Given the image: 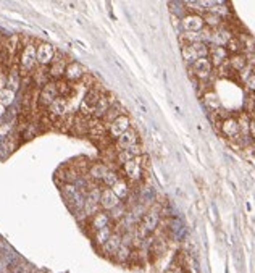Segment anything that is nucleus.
<instances>
[{"label":"nucleus","mask_w":255,"mask_h":273,"mask_svg":"<svg viewBox=\"0 0 255 273\" xmlns=\"http://www.w3.org/2000/svg\"><path fill=\"white\" fill-rule=\"evenodd\" d=\"M36 50H38V46L33 44V42H28V44L23 46L20 52V71L21 75H31L33 71L39 67L38 65V54H36Z\"/></svg>","instance_id":"f257e3e1"},{"label":"nucleus","mask_w":255,"mask_h":273,"mask_svg":"<svg viewBox=\"0 0 255 273\" xmlns=\"http://www.w3.org/2000/svg\"><path fill=\"white\" fill-rule=\"evenodd\" d=\"M105 91H102L99 86H91L89 89L86 91V94L81 100V105H79V113L84 115V117H92L94 115V110H96V107L99 104V100L102 97Z\"/></svg>","instance_id":"f03ea898"},{"label":"nucleus","mask_w":255,"mask_h":273,"mask_svg":"<svg viewBox=\"0 0 255 273\" xmlns=\"http://www.w3.org/2000/svg\"><path fill=\"white\" fill-rule=\"evenodd\" d=\"M160 218H162V212H160L158 207L145 212L139 221V228H137L139 234L147 236V234H152L154 231H157V228L160 225Z\"/></svg>","instance_id":"7ed1b4c3"},{"label":"nucleus","mask_w":255,"mask_h":273,"mask_svg":"<svg viewBox=\"0 0 255 273\" xmlns=\"http://www.w3.org/2000/svg\"><path fill=\"white\" fill-rule=\"evenodd\" d=\"M208 50H210V46L205 44V42H194V44L181 46V55H183L186 63L192 65L197 59L208 57Z\"/></svg>","instance_id":"20e7f679"},{"label":"nucleus","mask_w":255,"mask_h":273,"mask_svg":"<svg viewBox=\"0 0 255 273\" xmlns=\"http://www.w3.org/2000/svg\"><path fill=\"white\" fill-rule=\"evenodd\" d=\"M68 113H70V102H68V99H65L62 96H58L47 109V117L55 125L58 121H62L63 118H67Z\"/></svg>","instance_id":"39448f33"},{"label":"nucleus","mask_w":255,"mask_h":273,"mask_svg":"<svg viewBox=\"0 0 255 273\" xmlns=\"http://www.w3.org/2000/svg\"><path fill=\"white\" fill-rule=\"evenodd\" d=\"M58 97V88H57V81H49L47 84H44L39 89V94L36 102H38L39 109L47 110L49 105L54 102V100Z\"/></svg>","instance_id":"423d86ee"},{"label":"nucleus","mask_w":255,"mask_h":273,"mask_svg":"<svg viewBox=\"0 0 255 273\" xmlns=\"http://www.w3.org/2000/svg\"><path fill=\"white\" fill-rule=\"evenodd\" d=\"M191 76H194L195 80L199 81H205L210 78L213 71V65L210 62L208 57H202V59H197L192 65H191Z\"/></svg>","instance_id":"0eeeda50"},{"label":"nucleus","mask_w":255,"mask_h":273,"mask_svg":"<svg viewBox=\"0 0 255 273\" xmlns=\"http://www.w3.org/2000/svg\"><path fill=\"white\" fill-rule=\"evenodd\" d=\"M121 171L125 178L131 183H139L142 179V163H141V157H136V159L126 162L125 165L121 167Z\"/></svg>","instance_id":"6e6552de"},{"label":"nucleus","mask_w":255,"mask_h":273,"mask_svg":"<svg viewBox=\"0 0 255 273\" xmlns=\"http://www.w3.org/2000/svg\"><path fill=\"white\" fill-rule=\"evenodd\" d=\"M131 128V118L128 117V115H121V117H118L116 120H113L110 125L107 126V131H108V138L110 139H118L120 136L123 133H126L128 129Z\"/></svg>","instance_id":"1a4fd4ad"},{"label":"nucleus","mask_w":255,"mask_h":273,"mask_svg":"<svg viewBox=\"0 0 255 273\" xmlns=\"http://www.w3.org/2000/svg\"><path fill=\"white\" fill-rule=\"evenodd\" d=\"M181 26H183L184 33H199L205 28V21L200 13H187L181 20Z\"/></svg>","instance_id":"9d476101"},{"label":"nucleus","mask_w":255,"mask_h":273,"mask_svg":"<svg viewBox=\"0 0 255 273\" xmlns=\"http://www.w3.org/2000/svg\"><path fill=\"white\" fill-rule=\"evenodd\" d=\"M137 142H141L139 141V134H137L136 129L131 126L126 133H123L118 139H115V150H125V149H129V147H133L136 146Z\"/></svg>","instance_id":"9b49d317"},{"label":"nucleus","mask_w":255,"mask_h":273,"mask_svg":"<svg viewBox=\"0 0 255 273\" xmlns=\"http://www.w3.org/2000/svg\"><path fill=\"white\" fill-rule=\"evenodd\" d=\"M100 209L105 212H112L113 209H116L121 204V199L116 196L112 188H105L100 192Z\"/></svg>","instance_id":"f8f14e48"},{"label":"nucleus","mask_w":255,"mask_h":273,"mask_svg":"<svg viewBox=\"0 0 255 273\" xmlns=\"http://www.w3.org/2000/svg\"><path fill=\"white\" fill-rule=\"evenodd\" d=\"M220 131L223 136H226L228 139L231 141H236L239 138V123H237V117H229L223 118L221 123H220Z\"/></svg>","instance_id":"ddd939ff"},{"label":"nucleus","mask_w":255,"mask_h":273,"mask_svg":"<svg viewBox=\"0 0 255 273\" xmlns=\"http://www.w3.org/2000/svg\"><path fill=\"white\" fill-rule=\"evenodd\" d=\"M86 68L83 67L81 63L78 62H70L67 65V70H65V75H63V80H67L70 83H79L81 80H84L86 78Z\"/></svg>","instance_id":"4468645a"},{"label":"nucleus","mask_w":255,"mask_h":273,"mask_svg":"<svg viewBox=\"0 0 255 273\" xmlns=\"http://www.w3.org/2000/svg\"><path fill=\"white\" fill-rule=\"evenodd\" d=\"M208 59L212 62L213 68H220L229 59V52L224 46H210L208 50Z\"/></svg>","instance_id":"2eb2a0df"},{"label":"nucleus","mask_w":255,"mask_h":273,"mask_svg":"<svg viewBox=\"0 0 255 273\" xmlns=\"http://www.w3.org/2000/svg\"><path fill=\"white\" fill-rule=\"evenodd\" d=\"M36 54H38V65H41V67H49L57 55L55 49L47 42H39Z\"/></svg>","instance_id":"dca6fc26"},{"label":"nucleus","mask_w":255,"mask_h":273,"mask_svg":"<svg viewBox=\"0 0 255 273\" xmlns=\"http://www.w3.org/2000/svg\"><path fill=\"white\" fill-rule=\"evenodd\" d=\"M68 63H70V62H67V59H65L63 55L57 54V55H55V59L52 60V63L49 65V75H50V78H52L54 81L62 80Z\"/></svg>","instance_id":"f3484780"},{"label":"nucleus","mask_w":255,"mask_h":273,"mask_svg":"<svg viewBox=\"0 0 255 273\" xmlns=\"http://www.w3.org/2000/svg\"><path fill=\"white\" fill-rule=\"evenodd\" d=\"M232 36H234V33L229 30V26L223 25L220 28H216V30H212V42H210V46H224L226 47V44L231 41Z\"/></svg>","instance_id":"a211bd4d"},{"label":"nucleus","mask_w":255,"mask_h":273,"mask_svg":"<svg viewBox=\"0 0 255 273\" xmlns=\"http://www.w3.org/2000/svg\"><path fill=\"white\" fill-rule=\"evenodd\" d=\"M121 244H123V234L113 231V234L110 236V238H108V239L100 246V250H102V252H104L105 255L113 257L115 252L118 250V247L121 246Z\"/></svg>","instance_id":"6ab92c4d"},{"label":"nucleus","mask_w":255,"mask_h":273,"mask_svg":"<svg viewBox=\"0 0 255 273\" xmlns=\"http://www.w3.org/2000/svg\"><path fill=\"white\" fill-rule=\"evenodd\" d=\"M108 225H112V217L105 210H99L89 218V226L92 228V231H97V229L105 228Z\"/></svg>","instance_id":"aec40b11"},{"label":"nucleus","mask_w":255,"mask_h":273,"mask_svg":"<svg viewBox=\"0 0 255 273\" xmlns=\"http://www.w3.org/2000/svg\"><path fill=\"white\" fill-rule=\"evenodd\" d=\"M228 67L231 68L232 73H241L244 68L249 67V57L245 54H232L228 59Z\"/></svg>","instance_id":"412c9836"},{"label":"nucleus","mask_w":255,"mask_h":273,"mask_svg":"<svg viewBox=\"0 0 255 273\" xmlns=\"http://www.w3.org/2000/svg\"><path fill=\"white\" fill-rule=\"evenodd\" d=\"M115 102L113 100V97L108 94V92H104L102 94V97H100V100H99V104H97V107H96V110H94V115L92 117L94 118H97V120H102L105 117V113L108 112V109H110V105Z\"/></svg>","instance_id":"4be33fe9"},{"label":"nucleus","mask_w":255,"mask_h":273,"mask_svg":"<svg viewBox=\"0 0 255 273\" xmlns=\"http://www.w3.org/2000/svg\"><path fill=\"white\" fill-rule=\"evenodd\" d=\"M20 84H21V71H20V67L13 65L9 73H7V88L17 92Z\"/></svg>","instance_id":"5701e85b"},{"label":"nucleus","mask_w":255,"mask_h":273,"mask_svg":"<svg viewBox=\"0 0 255 273\" xmlns=\"http://www.w3.org/2000/svg\"><path fill=\"white\" fill-rule=\"evenodd\" d=\"M110 171V167L108 165H105V163H102V162H99V163H92L91 167H89V176H91V179H94V181H100L102 183V179L105 178V175Z\"/></svg>","instance_id":"b1692460"},{"label":"nucleus","mask_w":255,"mask_h":273,"mask_svg":"<svg viewBox=\"0 0 255 273\" xmlns=\"http://www.w3.org/2000/svg\"><path fill=\"white\" fill-rule=\"evenodd\" d=\"M202 100H203V105H205L208 110L216 112V110L221 109V100H220V97H218L216 92H213V91H207L205 94L202 96Z\"/></svg>","instance_id":"393cba45"},{"label":"nucleus","mask_w":255,"mask_h":273,"mask_svg":"<svg viewBox=\"0 0 255 273\" xmlns=\"http://www.w3.org/2000/svg\"><path fill=\"white\" fill-rule=\"evenodd\" d=\"M121 115H125V109H123V107H121L118 102H113V104L110 105V109H108V112L105 113V117L102 118V121H104V125H105V126H108L113 120H116L118 117H121Z\"/></svg>","instance_id":"a878e982"},{"label":"nucleus","mask_w":255,"mask_h":273,"mask_svg":"<svg viewBox=\"0 0 255 273\" xmlns=\"http://www.w3.org/2000/svg\"><path fill=\"white\" fill-rule=\"evenodd\" d=\"M112 189H113V192L118 196L121 200H125L128 196H129V192H131V189H129V181L126 178H120L118 181H116L113 186H112Z\"/></svg>","instance_id":"bb28decb"},{"label":"nucleus","mask_w":255,"mask_h":273,"mask_svg":"<svg viewBox=\"0 0 255 273\" xmlns=\"http://www.w3.org/2000/svg\"><path fill=\"white\" fill-rule=\"evenodd\" d=\"M133 250H131V247L128 246V244H125L123 242L121 246L118 247V250L115 252V255H113V260L116 262V263H126L131 257H133Z\"/></svg>","instance_id":"cd10ccee"},{"label":"nucleus","mask_w":255,"mask_h":273,"mask_svg":"<svg viewBox=\"0 0 255 273\" xmlns=\"http://www.w3.org/2000/svg\"><path fill=\"white\" fill-rule=\"evenodd\" d=\"M202 17H203V21H205V26L210 28V30H216V28L226 25V21H224L221 17H218L216 13H212V12L203 13Z\"/></svg>","instance_id":"c85d7f7f"},{"label":"nucleus","mask_w":255,"mask_h":273,"mask_svg":"<svg viewBox=\"0 0 255 273\" xmlns=\"http://www.w3.org/2000/svg\"><path fill=\"white\" fill-rule=\"evenodd\" d=\"M112 234H113V228H112V225H108L105 228H100V229H97V231H94V238L92 239L100 247L102 244H104L108 238H110Z\"/></svg>","instance_id":"c756f323"},{"label":"nucleus","mask_w":255,"mask_h":273,"mask_svg":"<svg viewBox=\"0 0 255 273\" xmlns=\"http://www.w3.org/2000/svg\"><path fill=\"white\" fill-rule=\"evenodd\" d=\"M57 88H58V96H62L65 99H70L73 94H75V86L67 80H58Z\"/></svg>","instance_id":"7c9ffc66"},{"label":"nucleus","mask_w":255,"mask_h":273,"mask_svg":"<svg viewBox=\"0 0 255 273\" xmlns=\"http://www.w3.org/2000/svg\"><path fill=\"white\" fill-rule=\"evenodd\" d=\"M226 49H228L229 55H232V54H241L242 49H244V44H242V41L237 38V36H232L231 41L226 44Z\"/></svg>","instance_id":"2f4dec72"},{"label":"nucleus","mask_w":255,"mask_h":273,"mask_svg":"<svg viewBox=\"0 0 255 273\" xmlns=\"http://www.w3.org/2000/svg\"><path fill=\"white\" fill-rule=\"evenodd\" d=\"M4 47L7 49V52H9L13 57L15 52H17V50L20 49V38H18V36H10L9 39H5Z\"/></svg>","instance_id":"473e14b6"},{"label":"nucleus","mask_w":255,"mask_h":273,"mask_svg":"<svg viewBox=\"0 0 255 273\" xmlns=\"http://www.w3.org/2000/svg\"><path fill=\"white\" fill-rule=\"evenodd\" d=\"M13 99H15V91H12L9 88L0 91V105L2 107H9L13 102Z\"/></svg>","instance_id":"72a5a7b5"},{"label":"nucleus","mask_w":255,"mask_h":273,"mask_svg":"<svg viewBox=\"0 0 255 273\" xmlns=\"http://www.w3.org/2000/svg\"><path fill=\"white\" fill-rule=\"evenodd\" d=\"M120 179V175H118V171H115V170H112L110 168V171H108V173L105 175V178L102 179V184L105 186V188H112V186L118 181Z\"/></svg>","instance_id":"f704fd0d"},{"label":"nucleus","mask_w":255,"mask_h":273,"mask_svg":"<svg viewBox=\"0 0 255 273\" xmlns=\"http://www.w3.org/2000/svg\"><path fill=\"white\" fill-rule=\"evenodd\" d=\"M212 13H216L218 17H221L224 21H226L229 17H231V9L228 7V4H224V5H218V7H213L212 10H210Z\"/></svg>","instance_id":"c9c22d12"},{"label":"nucleus","mask_w":255,"mask_h":273,"mask_svg":"<svg viewBox=\"0 0 255 273\" xmlns=\"http://www.w3.org/2000/svg\"><path fill=\"white\" fill-rule=\"evenodd\" d=\"M128 215V212H126V207L123 205V204H120L116 209H113L112 212H110V217L113 218V220H121L123 217H126Z\"/></svg>","instance_id":"e433bc0d"},{"label":"nucleus","mask_w":255,"mask_h":273,"mask_svg":"<svg viewBox=\"0 0 255 273\" xmlns=\"http://www.w3.org/2000/svg\"><path fill=\"white\" fill-rule=\"evenodd\" d=\"M242 84L245 86V89H247V91L255 92V71H253V68H252V73L242 81Z\"/></svg>","instance_id":"4c0bfd02"},{"label":"nucleus","mask_w":255,"mask_h":273,"mask_svg":"<svg viewBox=\"0 0 255 273\" xmlns=\"http://www.w3.org/2000/svg\"><path fill=\"white\" fill-rule=\"evenodd\" d=\"M187 9H191V10H195V7H197V4H199V0H181Z\"/></svg>","instance_id":"58836bf2"},{"label":"nucleus","mask_w":255,"mask_h":273,"mask_svg":"<svg viewBox=\"0 0 255 273\" xmlns=\"http://www.w3.org/2000/svg\"><path fill=\"white\" fill-rule=\"evenodd\" d=\"M7 88V73H0V91Z\"/></svg>","instance_id":"ea45409f"},{"label":"nucleus","mask_w":255,"mask_h":273,"mask_svg":"<svg viewBox=\"0 0 255 273\" xmlns=\"http://www.w3.org/2000/svg\"><path fill=\"white\" fill-rule=\"evenodd\" d=\"M250 138L255 139V115L250 117Z\"/></svg>","instance_id":"a19ab883"},{"label":"nucleus","mask_w":255,"mask_h":273,"mask_svg":"<svg viewBox=\"0 0 255 273\" xmlns=\"http://www.w3.org/2000/svg\"><path fill=\"white\" fill-rule=\"evenodd\" d=\"M252 146H253V149H255V139L252 141Z\"/></svg>","instance_id":"79ce46f5"}]
</instances>
